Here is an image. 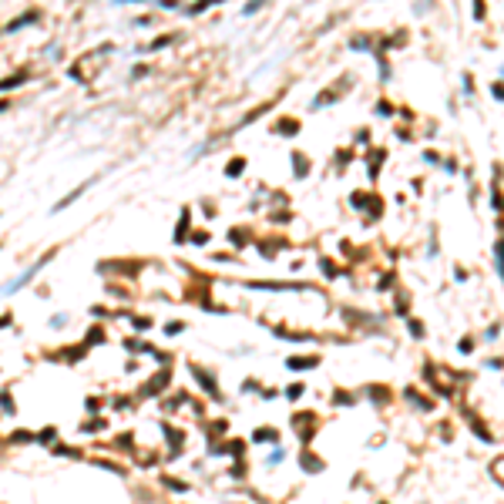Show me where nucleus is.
I'll list each match as a JSON object with an SVG mask.
<instances>
[{
    "label": "nucleus",
    "mask_w": 504,
    "mask_h": 504,
    "mask_svg": "<svg viewBox=\"0 0 504 504\" xmlns=\"http://www.w3.org/2000/svg\"><path fill=\"white\" fill-rule=\"evenodd\" d=\"M47 259H51V256H47ZM47 259H40V262H37V266H34V269H27V272H24V276H20V279H14V282H10V286H7V296H10V293H17V289H24V286H27V282H31V279H34V276H37V272H40V266L47 262Z\"/></svg>",
    "instance_id": "obj_1"
},
{
    "label": "nucleus",
    "mask_w": 504,
    "mask_h": 504,
    "mask_svg": "<svg viewBox=\"0 0 504 504\" xmlns=\"http://www.w3.org/2000/svg\"><path fill=\"white\" fill-rule=\"evenodd\" d=\"M34 17H37V14H34V10H31V14H24V17H20V20H10V24H7V31L14 34V31H17V27H20V24H27V20H34Z\"/></svg>",
    "instance_id": "obj_2"
},
{
    "label": "nucleus",
    "mask_w": 504,
    "mask_h": 504,
    "mask_svg": "<svg viewBox=\"0 0 504 504\" xmlns=\"http://www.w3.org/2000/svg\"><path fill=\"white\" fill-rule=\"evenodd\" d=\"M494 259L501 262V279H504V239H501V242L494 246Z\"/></svg>",
    "instance_id": "obj_3"
},
{
    "label": "nucleus",
    "mask_w": 504,
    "mask_h": 504,
    "mask_svg": "<svg viewBox=\"0 0 504 504\" xmlns=\"http://www.w3.org/2000/svg\"><path fill=\"white\" fill-rule=\"evenodd\" d=\"M293 370H303V367H316V360H289Z\"/></svg>",
    "instance_id": "obj_4"
},
{
    "label": "nucleus",
    "mask_w": 504,
    "mask_h": 504,
    "mask_svg": "<svg viewBox=\"0 0 504 504\" xmlns=\"http://www.w3.org/2000/svg\"><path fill=\"white\" fill-rule=\"evenodd\" d=\"M256 440H276V434H272L269 427H262V430H256Z\"/></svg>",
    "instance_id": "obj_5"
},
{
    "label": "nucleus",
    "mask_w": 504,
    "mask_h": 504,
    "mask_svg": "<svg viewBox=\"0 0 504 504\" xmlns=\"http://www.w3.org/2000/svg\"><path fill=\"white\" fill-rule=\"evenodd\" d=\"M242 165H246V161H242V158H235V161H232V168H225V172H229V175H239V172H242Z\"/></svg>",
    "instance_id": "obj_6"
},
{
    "label": "nucleus",
    "mask_w": 504,
    "mask_h": 504,
    "mask_svg": "<svg viewBox=\"0 0 504 504\" xmlns=\"http://www.w3.org/2000/svg\"><path fill=\"white\" fill-rule=\"evenodd\" d=\"M494 474H497V477L504 481V457H501V461H497V464H494Z\"/></svg>",
    "instance_id": "obj_7"
}]
</instances>
